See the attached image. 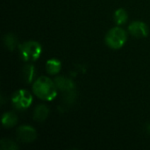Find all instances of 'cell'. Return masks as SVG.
Masks as SVG:
<instances>
[{
	"instance_id": "cell-1",
	"label": "cell",
	"mask_w": 150,
	"mask_h": 150,
	"mask_svg": "<svg viewBox=\"0 0 150 150\" xmlns=\"http://www.w3.org/2000/svg\"><path fill=\"white\" fill-rule=\"evenodd\" d=\"M56 85L51 79L47 76H41L38 78L33 83V92L35 95L47 101H52L57 95Z\"/></svg>"
},
{
	"instance_id": "cell-2",
	"label": "cell",
	"mask_w": 150,
	"mask_h": 150,
	"mask_svg": "<svg viewBox=\"0 0 150 150\" xmlns=\"http://www.w3.org/2000/svg\"><path fill=\"white\" fill-rule=\"evenodd\" d=\"M127 40V33L120 27L112 28L105 36V42L111 48L119 49L122 47Z\"/></svg>"
},
{
	"instance_id": "cell-3",
	"label": "cell",
	"mask_w": 150,
	"mask_h": 150,
	"mask_svg": "<svg viewBox=\"0 0 150 150\" xmlns=\"http://www.w3.org/2000/svg\"><path fill=\"white\" fill-rule=\"evenodd\" d=\"M20 55L24 61H36L41 54L42 48L37 41H26L19 46Z\"/></svg>"
},
{
	"instance_id": "cell-4",
	"label": "cell",
	"mask_w": 150,
	"mask_h": 150,
	"mask_svg": "<svg viewBox=\"0 0 150 150\" xmlns=\"http://www.w3.org/2000/svg\"><path fill=\"white\" fill-rule=\"evenodd\" d=\"M11 101L16 109L25 110L32 105L33 97L27 91L19 90L13 94Z\"/></svg>"
},
{
	"instance_id": "cell-5",
	"label": "cell",
	"mask_w": 150,
	"mask_h": 150,
	"mask_svg": "<svg viewBox=\"0 0 150 150\" xmlns=\"http://www.w3.org/2000/svg\"><path fill=\"white\" fill-rule=\"evenodd\" d=\"M17 137L21 142H31L36 139V131L30 126H21L17 131Z\"/></svg>"
},
{
	"instance_id": "cell-6",
	"label": "cell",
	"mask_w": 150,
	"mask_h": 150,
	"mask_svg": "<svg viewBox=\"0 0 150 150\" xmlns=\"http://www.w3.org/2000/svg\"><path fill=\"white\" fill-rule=\"evenodd\" d=\"M129 33L136 38H144L149 34V27L142 21H134L128 27Z\"/></svg>"
},
{
	"instance_id": "cell-7",
	"label": "cell",
	"mask_w": 150,
	"mask_h": 150,
	"mask_svg": "<svg viewBox=\"0 0 150 150\" xmlns=\"http://www.w3.org/2000/svg\"><path fill=\"white\" fill-rule=\"evenodd\" d=\"M54 83L56 87L62 91L67 92L75 90V83L69 78L64 76H58L54 79Z\"/></svg>"
},
{
	"instance_id": "cell-8",
	"label": "cell",
	"mask_w": 150,
	"mask_h": 150,
	"mask_svg": "<svg viewBox=\"0 0 150 150\" xmlns=\"http://www.w3.org/2000/svg\"><path fill=\"white\" fill-rule=\"evenodd\" d=\"M49 114V110L47 105H38L33 112V119L38 122L44 121Z\"/></svg>"
},
{
	"instance_id": "cell-9",
	"label": "cell",
	"mask_w": 150,
	"mask_h": 150,
	"mask_svg": "<svg viewBox=\"0 0 150 150\" xmlns=\"http://www.w3.org/2000/svg\"><path fill=\"white\" fill-rule=\"evenodd\" d=\"M35 72H36V69L33 65H32V64L25 65L22 69V76H23L24 80L27 83H32L35 77V75H36Z\"/></svg>"
},
{
	"instance_id": "cell-10",
	"label": "cell",
	"mask_w": 150,
	"mask_h": 150,
	"mask_svg": "<svg viewBox=\"0 0 150 150\" xmlns=\"http://www.w3.org/2000/svg\"><path fill=\"white\" fill-rule=\"evenodd\" d=\"M62 69V63L57 59H51L46 63V69L50 75H55L60 72Z\"/></svg>"
},
{
	"instance_id": "cell-11",
	"label": "cell",
	"mask_w": 150,
	"mask_h": 150,
	"mask_svg": "<svg viewBox=\"0 0 150 150\" xmlns=\"http://www.w3.org/2000/svg\"><path fill=\"white\" fill-rule=\"evenodd\" d=\"M18 122V117L13 112H5L2 117V124L4 127H12Z\"/></svg>"
},
{
	"instance_id": "cell-12",
	"label": "cell",
	"mask_w": 150,
	"mask_h": 150,
	"mask_svg": "<svg viewBox=\"0 0 150 150\" xmlns=\"http://www.w3.org/2000/svg\"><path fill=\"white\" fill-rule=\"evenodd\" d=\"M4 44L7 49L12 51L18 46V39L13 33H7L4 37Z\"/></svg>"
},
{
	"instance_id": "cell-13",
	"label": "cell",
	"mask_w": 150,
	"mask_h": 150,
	"mask_svg": "<svg viewBox=\"0 0 150 150\" xmlns=\"http://www.w3.org/2000/svg\"><path fill=\"white\" fill-rule=\"evenodd\" d=\"M114 20L118 25L125 24L127 20V12L123 8L118 9L114 13Z\"/></svg>"
},
{
	"instance_id": "cell-14",
	"label": "cell",
	"mask_w": 150,
	"mask_h": 150,
	"mask_svg": "<svg viewBox=\"0 0 150 150\" xmlns=\"http://www.w3.org/2000/svg\"><path fill=\"white\" fill-rule=\"evenodd\" d=\"M0 147L2 150H17L18 146L10 139H2L0 142Z\"/></svg>"
},
{
	"instance_id": "cell-15",
	"label": "cell",
	"mask_w": 150,
	"mask_h": 150,
	"mask_svg": "<svg viewBox=\"0 0 150 150\" xmlns=\"http://www.w3.org/2000/svg\"><path fill=\"white\" fill-rule=\"evenodd\" d=\"M75 98H76V91H75V90L70 91H67L65 93L64 99H65V102L66 103L70 104V103H72L75 100Z\"/></svg>"
},
{
	"instance_id": "cell-16",
	"label": "cell",
	"mask_w": 150,
	"mask_h": 150,
	"mask_svg": "<svg viewBox=\"0 0 150 150\" xmlns=\"http://www.w3.org/2000/svg\"><path fill=\"white\" fill-rule=\"evenodd\" d=\"M147 131H148V133L150 134V123L148 124V126H147Z\"/></svg>"
}]
</instances>
